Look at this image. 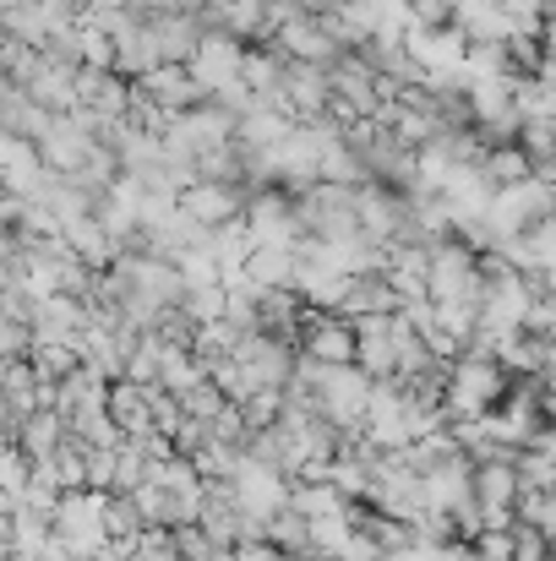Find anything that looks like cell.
<instances>
[{
  "label": "cell",
  "instance_id": "cell-20",
  "mask_svg": "<svg viewBox=\"0 0 556 561\" xmlns=\"http://www.w3.org/2000/svg\"><path fill=\"white\" fill-rule=\"evenodd\" d=\"M235 561H290V551H279L273 540H240Z\"/></svg>",
  "mask_w": 556,
  "mask_h": 561
},
{
  "label": "cell",
  "instance_id": "cell-5",
  "mask_svg": "<svg viewBox=\"0 0 556 561\" xmlns=\"http://www.w3.org/2000/svg\"><path fill=\"white\" fill-rule=\"evenodd\" d=\"M196 524L218 540V546H240V524H246V507H240V491H235V480H207V496H202V513H196Z\"/></svg>",
  "mask_w": 556,
  "mask_h": 561
},
{
  "label": "cell",
  "instance_id": "cell-2",
  "mask_svg": "<svg viewBox=\"0 0 556 561\" xmlns=\"http://www.w3.org/2000/svg\"><path fill=\"white\" fill-rule=\"evenodd\" d=\"M110 491L99 485H77V491H60V513H55V535L71 546L77 561H99L104 540H110Z\"/></svg>",
  "mask_w": 556,
  "mask_h": 561
},
{
  "label": "cell",
  "instance_id": "cell-1",
  "mask_svg": "<svg viewBox=\"0 0 556 561\" xmlns=\"http://www.w3.org/2000/svg\"><path fill=\"white\" fill-rule=\"evenodd\" d=\"M508 366L486 350H464L453 366H447V420H464V414H491L502 398H508Z\"/></svg>",
  "mask_w": 556,
  "mask_h": 561
},
{
  "label": "cell",
  "instance_id": "cell-12",
  "mask_svg": "<svg viewBox=\"0 0 556 561\" xmlns=\"http://www.w3.org/2000/svg\"><path fill=\"white\" fill-rule=\"evenodd\" d=\"M44 469L60 480V491H77V485H88V447L82 442H66L55 458H44Z\"/></svg>",
  "mask_w": 556,
  "mask_h": 561
},
{
  "label": "cell",
  "instance_id": "cell-18",
  "mask_svg": "<svg viewBox=\"0 0 556 561\" xmlns=\"http://www.w3.org/2000/svg\"><path fill=\"white\" fill-rule=\"evenodd\" d=\"M475 561H519V540H513V529H480V540H475Z\"/></svg>",
  "mask_w": 556,
  "mask_h": 561
},
{
  "label": "cell",
  "instance_id": "cell-10",
  "mask_svg": "<svg viewBox=\"0 0 556 561\" xmlns=\"http://www.w3.org/2000/svg\"><path fill=\"white\" fill-rule=\"evenodd\" d=\"M235 213V196L218 186H191L185 191V218L191 224H224Z\"/></svg>",
  "mask_w": 556,
  "mask_h": 561
},
{
  "label": "cell",
  "instance_id": "cell-3",
  "mask_svg": "<svg viewBox=\"0 0 556 561\" xmlns=\"http://www.w3.org/2000/svg\"><path fill=\"white\" fill-rule=\"evenodd\" d=\"M300 355H311L322 366H355L361 333L339 311H306V322H300Z\"/></svg>",
  "mask_w": 556,
  "mask_h": 561
},
{
  "label": "cell",
  "instance_id": "cell-14",
  "mask_svg": "<svg viewBox=\"0 0 556 561\" xmlns=\"http://www.w3.org/2000/svg\"><path fill=\"white\" fill-rule=\"evenodd\" d=\"M181 403H185V414H191V420H207V425H213V420H218V414H224L235 398H229V392L207 376V381H196L191 392H181Z\"/></svg>",
  "mask_w": 556,
  "mask_h": 561
},
{
  "label": "cell",
  "instance_id": "cell-15",
  "mask_svg": "<svg viewBox=\"0 0 556 561\" xmlns=\"http://www.w3.org/2000/svg\"><path fill=\"white\" fill-rule=\"evenodd\" d=\"M196 71H202V82H229L235 77V44L229 38H207L202 55H196Z\"/></svg>",
  "mask_w": 556,
  "mask_h": 561
},
{
  "label": "cell",
  "instance_id": "cell-19",
  "mask_svg": "<svg viewBox=\"0 0 556 561\" xmlns=\"http://www.w3.org/2000/svg\"><path fill=\"white\" fill-rule=\"evenodd\" d=\"M115 469H121V447H88V485L115 491Z\"/></svg>",
  "mask_w": 556,
  "mask_h": 561
},
{
  "label": "cell",
  "instance_id": "cell-6",
  "mask_svg": "<svg viewBox=\"0 0 556 561\" xmlns=\"http://www.w3.org/2000/svg\"><path fill=\"white\" fill-rule=\"evenodd\" d=\"M110 414H115V425H121L126 436L159 431V425H154V381H132V376L110 381Z\"/></svg>",
  "mask_w": 556,
  "mask_h": 561
},
{
  "label": "cell",
  "instance_id": "cell-13",
  "mask_svg": "<svg viewBox=\"0 0 556 561\" xmlns=\"http://www.w3.org/2000/svg\"><path fill=\"white\" fill-rule=\"evenodd\" d=\"M104 518H110V535H121V540H143V529H148V518H143L132 491H110V513Z\"/></svg>",
  "mask_w": 556,
  "mask_h": 561
},
{
  "label": "cell",
  "instance_id": "cell-23",
  "mask_svg": "<svg viewBox=\"0 0 556 561\" xmlns=\"http://www.w3.org/2000/svg\"><path fill=\"white\" fill-rule=\"evenodd\" d=\"M546 420H556V387H546Z\"/></svg>",
  "mask_w": 556,
  "mask_h": 561
},
{
  "label": "cell",
  "instance_id": "cell-4",
  "mask_svg": "<svg viewBox=\"0 0 556 561\" xmlns=\"http://www.w3.org/2000/svg\"><path fill=\"white\" fill-rule=\"evenodd\" d=\"M235 491H240V507L246 513H257V518H273L279 507H290V491H295V480L279 469V463H268V458H240V469H235Z\"/></svg>",
  "mask_w": 556,
  "mask_h": 561
},
{
  "label": "cell",
  "instance_id": "cell-22",
  "mask_svg": "<svg viewBox=\"0 0 556 561\" xmlns=\"http://www.w3.org/2000/svg\"><path fill=\"white\" fill-rule=\"evenodd\" d=\"M535 447H541V453L552 458V469H556V420L546 425V431H541V436H535Z\"/></svg>",
  "mask_w": 556,
  "mask_h": 561
},
{
  "label": "cell",
  "instance_id": "cell-11",
  "mask_svg": "<svg viewBox=\"0 0 556 561\" xmlns=\"http://www.w3.org/2000/svg\"><path fill=\"white\" fill-rule=\"evenodd\" d=\"M246 267H251V284H257V289H279V284L295 273V262H290L284 245H262V251H251Z\"/></svg>",
  "mask_w": 556,
  "mask_h": 561
},
{
  "label": "cell",
  "instance_id": "cell-8",
  "mask_svg": "<svg viewBox=\"0 0 556 561\" xmlns=\"http://www.w3.org/2000/svg\"><path fill=\"white\" fill-rule=\"evenodd\" d=\"M290 507H300V513L317 524V518L350 513V507H355V496H344L333 480H295V491H290Z\"/></svg>",
  "mask_w": 556,
  "mask_h": 561
},
{
  "label": "cell",
  "instance_id": "cell-21",
  "mask_svg": "<svg viewBox=\"0 0 556 561\" xmlns=\"http://www.w3.org/2000/svg\"><path fill=\"white\" fill-rule=\"evenodd\" d=\"M491 170H497L502 181H524V175H530V164H524V153H513V148H502V153L491 159Z\"/></svg>",
  "mask_w": 556,
  "mask_h": 561
},
{
  "label": "cell",
  "instance_id": "cell-24",
  "mask_svg": "<svg viewBox=\"0 0 556 561\" xmlns=\"http://www.w3.org/2000/svg\"><path fill=\"white\" fill-rule=\"evenodd\" d=\"M552 49H556V22H552Z\"/></svg>",
  "mask_w": 556,
  "mask_h": 561
},
{
  "label": "cell",
  "instance_id": "cell-16",
  "mask_svg": "<svg viewBox=\"0 0 556 561\" xmlns=\"http://www.w3.org/2000/svg\"><path fill=\"white\" fill-rule=\"evenodd\" d=\"M513 540H519V561H552L556 557V540L541 529V524H513Z\"/></svg>",
  "mask_w": 556,
  "mask_h": 561
},
{
  "label": "cell",
  "instance_id": "cell-17",
  "mask_svg": "<svg viewBox=\"0 0 556 561\" xmlns=\"http://www.w3.org/2000/svg\"><path fill=\"white\" fill-rule=\"evenodd\" d=\"M137 561H185L175 529H143V540H137Z\"/></svg>",
  "mask_w": 556,
  "mask_h": 561
},
{
  "label": "cell",
  "instance_id": "cell-7",
  "mask_svg": "<svg viewBox=\"0 0 556 561\" xmlns=\"http://www.w3.org/2000/svg\"><path fill=\"white\" fill-rule=\"evenodd\" d=\"M11 442H22V453H27L33 463H44V458H55V453L71 442V425H66L60 409H38V414L22 420V431H16Z\"/></svg>",
  "mask_w": 556,
  "mask_h": 561
},
{
  "label": "cell",
  "instance_id": "cell-9",
  "mask_svg": "<svg viewBox=\"0 0 556 561\" xmlns=\"http://www.w3.org/2000/svg\"><path fill=\"white\" fill-rule=\"evenodd\" d=\"M0 485H5V513H16V502H22V496H27V485H33V458L22 453V442H5Z\"/></svg>",
  "mask_w": 556,
  "mask_h": 561
}]
</instances>
